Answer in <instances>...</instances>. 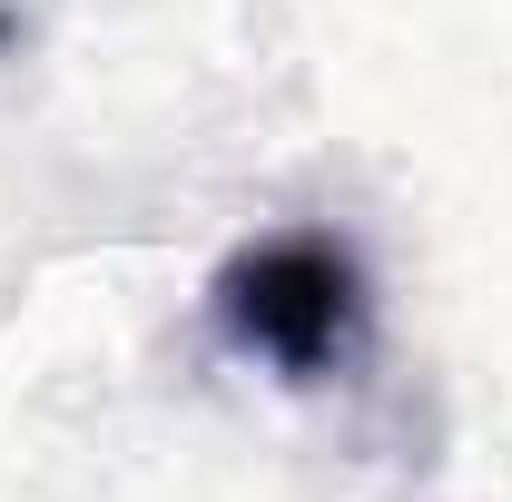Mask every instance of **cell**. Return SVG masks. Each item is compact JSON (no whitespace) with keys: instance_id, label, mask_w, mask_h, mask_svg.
I'll use <instances>...</instances> for the list:
<instances>
[{"instance_id":"cell-1","label":"cell","mask_w":512,"mask_h":502,"mask_svg":"<svg viewBox=\"0 0 512 502\" xmlns=\"http://www.w3.org/2000/svg\"><path fill=\"white\" fill-rule=\"evenodd\" d=\"M207 306H217V335L237 355L276 365L286 384H325L365 345V266L325 227H286V237H256L227 256Z\"/></svg>"}]
</instances>
